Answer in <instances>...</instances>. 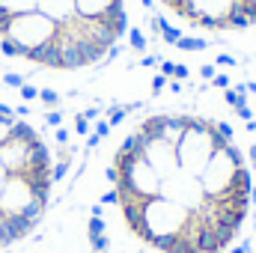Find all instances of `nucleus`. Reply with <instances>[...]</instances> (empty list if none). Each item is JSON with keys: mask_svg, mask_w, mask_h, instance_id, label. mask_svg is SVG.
I'll use <instances>...</instances> for the list:
<instances>
[{"mask_svg": "<svg viewBox=\"0 0 256 253\" xmlns=\"http://www.w3.org/2000/svg\"><path fill=\"white\" fill-rule=\"evenodd\" d=\"M114 202L146 248L220 253L250 212V170L220 122L155 114L120 143L110 164Z\"/></svg>", "mask_w": 256, "mask_h": 253, "instance_id": "nucleus-1", "label": "nucleus"}, {"mask_svg": "<svg viewBox=\"0 0 256 253\" xmlns=\"http://www.w3.org/2000/svg\"><path fill=\"white\" fill-rule=\"evenodd\" d=\"M126 30V0H0L3 54L51 72L102 63Z\"/></svg>", "mask_w": 256, "mask_h": 253, "instance_id": "nucleus-2", "label": "nucleus"}, {"mask_svg": "<svg viewBox=\"0 0 256 253\" xmlns=\"http://www.w3.org/2000/svg\"><path fill=\"white\" fill-rule=\"evenodd\" d=\"M54 161L45 137L0 104V250L27 238L48 212Z\"/></svg>", "mask_w": 256, "mask_h": 253, "instance_id": "nucleus-3", "label": "nucleus"}, {"mask_svg": "<svg viewBox=\"0 0 256 253\" xmlns=\"http://www.w3.org/2000/svg\"><path fill=\"white\" fill-rule=\"evenodd\" d=\"M161 6L206 33H238L256 24V0H161Z\"/></svg>", "mask_w": 256, "mask_h": 253, "instance_id": "nucleus-4", "label": "nucleus"}]
</instances>
